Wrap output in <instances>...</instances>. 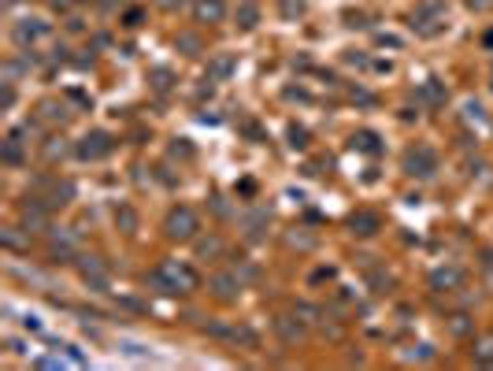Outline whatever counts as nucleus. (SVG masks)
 Segmentation results:
<instances>
[{"instance_id":"obj_1","label":"nucleus","mask_w":493,"mask_h":371,"mask_svg":"<svg viewBox=\"0 0 493 371\" xmlns=\"http://www.w3.org/2000/svg\"><path fill=\"white\" fill-rule=\"evenodd\" d=\"M145 286H152L159 293H193L200 286V275L182 260H164L159 267H152L149 275H145Z\"/></svg>"},{"instance_id":"obj_2","label":"nucleus","mask_w":493,"mask_h":371,"mask_svg":"<svg viewBox=\"0 0 493 371\" xmlns=\"http://www.w3.org/2000/svg\"><path fill=\"white\" fill-rule=\"evenodd\" d=\"M197 231H200V216H197L190 205H175V208L167 212L164 234L171 241H190V238H197Z\"/></svg>"},{"instance_id":"obj_3","label":"nucleus","mask_w":493,"mask_h":371,"mask_svg":"<svg viewBox=\"0 0 493 371\" xmlns=\"http://www.w3.org/2000/svg\"><path fill=\"white\" fill-rule=\"evenodd\" d=\"M438 171V152L427 149V145H415L404 152V175L408 178H430Z\"/></svg>"},{"instance_id":"obj_4","label":"nucleus","mask_w":493,"mask_h":371,"mask_svg":"<svg viewBox=\"0 0 493 371\" xmlns=\"http://www.w3.org/2000/svg\"><path fill=\"white\" fill-rule=\"evenodd\" d=\"M49 212H52V205L45 201V197H26V201L19 205V219L26 226V234H30V231H45V226H49Z\"/></svg>"},{"instance_id":"obj_5","label":"nucleus","mask_w":493,"mask_h":371,"mask_svg":"<svg viewBox=\"0 0 493 371\" xmlns=\"http://www.w3.org/2000/svg\"><path fill=\"white\" fill-rule=\"evenodd\" d=\"M108 152H111V134H104V130L85 134L78 145H75V156H78V160H104Z\"/></svg>"},{"instance_id":"obj_6","label":"nucleus","mask_w":493,"mask_h":371,"mask_svg":"<svg viewBox=\"0 0 493 371\" xmlns=\"http://www.w3.org/2000/svg\"><path fill=\"white\" fill-rule=\"evenodd\" d=\"M463 286V271L453 267V264H445V267H434L430 271V290H438V293H453Z\"/></svg>"},{"instance_id":"obj_7","label":"nucleus","mask_w":493,"mask_h":371,"mask_svg":"<svg viewBox=\"0 0 493 371\" xmlns=\"http://www.w3.org/2000/svg\"><path fill=\"white\" fill-rule=\"evenodd\" d=\"M49 30H52V26H49L45 19H19L16 26H11V37H16L19 45H26V41L34 45V41L49 37Z\"/></svg>"},{"instance_id":"obj_8","label":"nucleus","mask_w":493,"mask_h":371,"mask_svg":"<svg viewBox=\"0 0 493 371\" xmlns=\"http://www.w3.org/2000/svg\"><path fill=\"white\" fill-rule=\"evenodd\" d=\"M208 290H212L215 297H219V301H238V293H241V279L234 275V271H219V275H212Z\"/></svg>"},{"instance_id":"obj_9","label":"nucleus","mask_w":493,"mask_h":371,"mask_svg":"<svg viewBox=\"0 0 493 371\" xmlns=\"http://www.w3.org/2000/svg\"><path fill=\"white\" fill-rule=\"evenodd\" d=\"M223 16H226L223 0H193V23L215 26V23H223Z\"/></svg>"},{"instance_id":"obj_10","label":"nucleus","mask_w":493,"mask_h":371,"mask_svg":"<svg viewBox=\"0 0 493 371\" xmlns=\"http://www.w3.org/2000/svg\"><path fill=\"white\" fill-rule=\"evenodd\" d=\"M349 226H353V234L356 238H375L382 231V219H379V212H367V208H360L349 216Z\"/></svg>"},{"instance_id":"obj_11","label":"nucleus","mask_w":493,"mask_h":371,"mask_svg":"<svg viewBox=\"0 0 493 371\" xmlns=\"http://www.w3.org/2000/svg\"><path fill=\"white\" fill-rule=\"evenodd\" d=\"M78 275L85 282H93V286H104V282H108V267H104L100 256H78Z\"/></svg>"},{"instance_id":"obj_12","label":"nucleus","mask_w":493,"mask_h":371,"mask_svg":"<svg viewBox=\"0 0 493 371\" xmlns=\"http://www.w3.org/2000/svg\"><path fill=\"white\" fill-rule=\"evenodd\" d=\"M234 19H238L241 30H256V26H260V4H256V0H238Z\"/></svg>"},{"instance_id":"obj_13","label":"nucleus","mask_w":493,"mask_h":371,"mask_svg":"<svg viewBox=\"0 0 493 371\" xmlns=\"http://www.w3.org/2000/svg\"><path fill=\"white\" fill-rule=\"evenodd\" d=\"M49 253L56 260H78L75 256V234H52L49 238Z\"/></svg>"},{"instance_id":"obj_14","label":"nucleus","mask_w":493,"mask_h":371,"mask_svg":"<svg viewBox=\"0 0 493 371\" xmlns=\"http://www.w3.org/2000/svg\"><path fill=\"white\" fill-rule=\"evenodd\" d=\"M234 56H215V60L208 63V82H223V78H230L234 75Z\"/></svg>"},{"instance_id":"obj_15","label":"nucleus","mask_w":493,"mask_h":371,"mask_svg":"<svg viewBox=\"0 0 493 371\" xmlns=\"http://www.w3.org/2000/svg\"><path fill=\"white\" fill-rule=\"evenodd\" d=\"M475 364H482V367H493V334H482V338H475Z\"/></svg>"},{"instance_id":"obj_16","label":"nucleus","mask_w":493,"mask_h":371,"mask_svg":"<svg viewBox=\"0 0 493 371\" xmlns=\"http://www.w3.org/2000/svg\"><path fill=\"white\" fill-rule=\"evenodd\" d=\"M115 226H119L123 234H134L138 231V212L130 205H119V208H115Z\"/></svg>"},{"instance_id":"obj_17","label":"nucleus","mask_w":493,"mask_h":371,"mask_svg":"<svg viewBox=\"0 0 493 371\" xmlns=\"http://www.w3.org/2000/svg\"><path fill=\"white\" fill-rule=\"evenodd\" d=\"M0 160H4L8 167H19L23 164V149H19V134H11L4 141V149H0Z\"/></svg>"},{"instance_id":"obj_18","label":"nucleus","mask_w":493,"mask_h":371,"mask_svg":"<svg viewBox=\"0 0 493 371\" xmlns=\"http://www.w3.org/2000/svg\"><path fill=\"white\" fill-rule=\"evenodd\" d=\"M41 119H45V123H67L71 119V111L63 108V104H56V101H45V104H41Z\"/></svg>"},{"instance_id":"obj_19","label":"nucleus","mask_w":493,"mask_h":371,"mask_svg":"<svg viewBox=\"0 0 493 371\" xmlns=\"http://www.w3.org/2000/svg\"><path fill=\"white\" fill-rule=\"evenodd\" d=\"M353 149H360V152H379V134H371V130H360V134H353Z\"/></svg>"},{"instance_id":"obj_20","label":"nucleus","mask_w":493,"mask_h":371,"mask_svg":"<svg viewBox=\"0 0 493 371\" xmlns=\"http://www.w3.org/2000/svg\"><path fill=\"white\" fill-rule=\"evenodd\" d=\"M419 93H423L430 104H442V101H445V90H442V82H438V78H427V82H423V90H419Z\"/></svg>"},{"instance_id":"obj_21","label":"nucleus","mask_w":493,"mask_h":371,"mask_svg":"<svg viewBox=\"0 0 493 371\" xmlns=\"http://www.w3.org/2000/svg\"><path fill=\"white\" fill-rule=\"evenodd\" d=\"M267 219H271V216H267V212H256V216H249V219H245V226H249V238H252V241H256L260 234H264V226H267Z\"/></svg>"},{"instance_id":"obj_22","label":"nucleus","mask_w":493,"mask_h":371,"mask_svg":"<svg viewBox=\"0 0 493 371\" xmlns=\"http://www.w3.org/2000/svg\"><path fill=\"white\" fill-rule=\"evenodd\" d=\"M175 45H178L185 56H200V41H197L193 34H178V37H175Z\"/></svg>"},{"instance_id":"obj_23","label":"nucleus","mask_w":493,"mask_h":371,"mask_svg":"<svg viewBox=\"0 0 493 371\" xmlns=\"http://www.w3.org/2000/svg\"><path fill=\"white\" fill-rule=\"evenodd\" d=\"M279 11H282V19H300L304 16V0H282Z\"/></svg>"},{"instance_id":"obj_24","label":"nucleus","mask_w":493,"mask_h":371,"mask_svg":"<svg viewBox=\"0 0 493 371\" xmlns=\"http://www.w3.org/2000/svg\"><path fill=\"white\" fill-rule=\"evenodd\" d=\"M149 78H152V85H156L159 93H167V90H171V82H175V78H171V71H164V67H156Z\"/></svg>"},{"instance_id":"obj_25","label":"nucleus","mask_w":493,"mask_h":371,"mask_svg":"<svg viewBox=\"0 0 493 371\" xmlns=\"http://www.w3.org/2000/svg\"><path fill=\"white\" fill-rule=\"evenodd\" d=\"M289 138H293V141H289L293 149H304V145H308V141H304V138H308V130H304V126H289Z\"/></svg>"},{"instance_id":"obj_26","label":"nucleus","mask_w":493,"mask_h":371,"mask_svg":"<svg viewBox=\"0 0 493 371\" xmlns=\"http://www.w3.org/2000/svg\"><path fill=\"white\" fill-rule=\"evenodd\" d=\"M171 156H185V160H190V156H193V145H185V138H175V145H171Z\"/></svg>"},{"instance_id":"obj_27","label":"nucleus","mask_w":493,"mask_h":371,"mask_svg":"<svg viewBox=\"0 0 493 371\" xmlns=\"http://www.w3.org/2000/svg\"><path fill=\"white\" fill-rule=\"evenodd\" d=\"M4 245H8V249H19V245H23L19 234H16V226H8V231H4Z\"/></svg>"},{"instance_id":"obj_28","label":"nucleus","mask_w":493,"mask_h":371,"mask_svg":"<svg viewBox=\"0 0 493 371\" xmlns=\"http://www.w3.org/2000/svg\"><path fill=\"white\" fill-rule=\"evenodd\" d=\"M215 253H223V245H219V241H205V245H200V256H215Z\"/></svg>"},{"instance_id":"obj_29","label":"nucleus","mask_w":493,"mask_h":371,"mask_svg":"<svg viewBox=\"0 0 493 371\" xmlns=\"http://www.w3.org/2000/svg\"><path fill=\"white\" fill-rule=\"evenodd\" d=\"M159 4H164V8H175V4H182V0H159Z\"/></svg>"},{"instance_id":"obj_30","label":"nucleus","mask_w":493,"mask_h":371,"mask_svg":"<svg viewBox=\"0 0 493 371\" xmlns=\"http://www.w3.org/2000/svg\"><path fill=\"white\" fill-rule=\"evenodd\" d=\"M486 267H493V249H486Z\"/></svg>"},{"instance_id":"obj_31","label":"nucleus","mask_w":493,"mask_h":371,"mask_svg":"<svg viewBox=\"0 0 493 371\" xmlns=\"http://www.w3.org/2000/svg\"><path fill=\"white\" fill-rule=\"evenodd\" d=\"M11 4H19V0H4V8H11Z\"/></svg>"}]
</instances>
